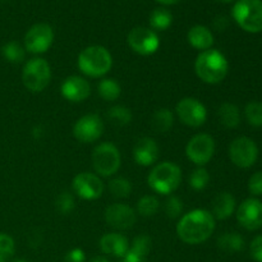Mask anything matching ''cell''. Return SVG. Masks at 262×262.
Instances as JSON below:
<instances>
[{
    "label": "cell",
    "mask_w": 262,
    "mask_h": 262,
    "mask_svg": "<svg viewBox=\"0 0 262 262\" xmlns=\"http://www.w3.org/2000/svg\"><path fill=\"white\" fill-rule=\"evenodd\" d=\"M187 40L192 48L199 51L209 50L214 45V35L211 30L202 25H196L189 28L187 33Z\"/></svg>",
    "instance_id": "obj_21"
},
{
    "label": "cell",
    "mask_w": 262,
    "mask_h": 262,
    "mask_svg": "<svg viewBox=\"0 0 262 262\" xmlns=\"http://www.w3.org/2000/svg\"><path fill=\"white\" fill-rule=\"evenodd\" d=\"M51 66L46 59L36 56L25 63L22 71V82L28 91L40 94L50 84Z\"/></svg>",
    "instance_id": "obj_6"
},
{
    "label": "cell",
    "mask_w": 262,
    "mask_h": 262,
    "mask_svg": "<svg viewBox=\"0 0 262 262\" xmlns=\"http://www.w3.org/2000/svg\"><path fill=\"white\" fill-rule=\"evenodd\" d=\"M176 115L181 123L191 128H200L206 123L207 109L196 97H183L176 106Z\"/></svg>",
    "instance_id": "obj_9"
},
{
    "label": "cell",
    "mask_w": 262,
    "mask_h": 262,
    "mask_svg": "<svg viewBox=\"0 0 262 262\" xmlns=\"http://www.w3.org/2000/svg\"><path fill=\"white\" fill-rule=\"evenodd\" d=\"M216 143L212 136L197 133L189 138L186 146V156L196 166H205L214 158Z\"/></svg>",
    "instance_id": "obj_8"
},
{
    "label": "cell",
    "mask_w": 262,
    "mask_h": 262,
    "mask_svg": "<svg viewBox=\"0 0 262 262\" xmlns=\"http://www.w3.org/2000/svg\"><path fill=\"white\" fill-rule=\"evenodd\" d=\"M54 42V30L48 23H36L25 35L26 51L35 55L46 53Z\"/></svg>",
    "instance_id": "obj_12"
},
{
    "label": "cell",
    "mask_w": 262,
    "mask_h": 262,
    "mask_svg": "<svg viewBox=\"0 0 262 262\" xmlns=\"http://www.w3.org/2000/svg\"><path fill=\"white\" fill-rule=\"evenodd\" d=\"M174 124V113L168 107L158 109L150 119V125L154 132L166 133L173 128Z\"/></svg>",
    "instance_id": "obj_23"
},
{
    "label": "cell",
    "mask_w": 262,
    "mask_h": 262,
    "mask_svg": "<svg viewBox=\"0 0 262 262\" xmlns=\"http://www.w3.org/2000/svg\"><path fill=\"white\" fill-rule=\"evenodd\" d=\"M237 220L246 230H257L262 228V202L251 197L241 202L237 207Z\"/></svg>",
    "instance_id": "obj_16"
},
{
    "label": "cell",
    "mask_w": 262,
    "mask_h": 262,
    "mask_svg": "<svg viewBox=\"0 0 262 262\" xmlns=\"http://www.w3.org/2000/svg\"><path fill=\"white\" fill-rule=\"evenodd\" d=\"M64 262H86V253L82 248H72L64 257Z\"/></svg>",
    "instance_id": "obj_39"
},
{
    "label": "cell",
    "mask_w": 262,
    "mask_h": 262,
    "mask_svg": "<svg viewBox=\"0 0 262 262\" xmlns=\"http://www.w3.org/2000/svg\"><path fill=\"white\" fill-rule=\"evenodd\" d=\"M160 156V147L151 137H142L133 147V159L140 166H152Z\"/></svg>",
    "instance_id": "obj_18"
},
{
    "label": "cell",
    "mask_w": 262,
    "mask_h": 262,
    "mask_svg": "<svg viewBox=\"0 0 262 262\" xmlns=\"http://www.w3.org/2000/svg\"><path fill=\"white\" fill-rule=\"evenodd\" d=\"M160 210V201L154 194H146L142 196L137 201V207H136V212L143 217H151L155 216L158 211Z\"/></svg>",
    "instance_id": "obj_26"
},
{
    "label": "cell",
    "mask_w": 262,
    "mask_h": 262,
    "mask_svg": "<svg viewBox=\"0 0 262 262\" xmlns=\"http://www.w3.org/2000/svg\"><path fill=\"white\" fill-rule=\"evenodd\" d=\"M245 118L252 127H262V102L251 101L245 107Z\"/></svg>",
    "instance_id": "obj_32"
},
{
    "label": "cell",
    "mask_w": 262,
    "mask_h": 262,
    "mask_svg": "<svg viewBox=\"0 0 262 262\" xmlns=\"http://www.w3.org/2000/svg\"><path fill=\"white\" fill-rule=\"evenodd\" d=\"M99 247L104 255L122 258L129 251V241L118 232L106 233L99 241Z\"/></svg>",
    "instance_id": "obj_19"
},
{
    "label": "cell",
    "mask_w": 262,
    "mask_h": 262,
    "mask_svg": "<svg viewBox=\"0 0 262 262\" xmlns=\"http://www.w3.org/2000/svg\"><path fill=\"white\" fill-rule=\"evenodd\" d=\"M164 211H165L166 216L170 217V219L181 217L182 214H183V201L178 196L170 194L165 201Z\"/></svg>",
    "instance_id": "obj_36"
},
{
    "label": "cell",
    "mask_w": 262,
    "mask_h": 262,
    "mask_svg": "<svg viewBox=\"0 0 262 262\" xmlns=\"http://www.w3.org/2000/svg\"><path fill=\"white\" fill-rule=\"evenodd\" d=\"M127 42L130 50L142 56L155 54L160 48V38L158 33L147 27H135L127 36Z\"/></svg>",
    "instance_id": "obj_11"
},
{
    "label": "cell",
    "mask_w": 262,
    "mask_h": 262,
    "mask_svg": "<svg viewBox=\"0 0 262 262\" xmlns=\"http://www.w3.org/2000/svg\"><path fill=\"white\" fill-rule=\"evenodd\" d=\"M237 210V202L234 196L229 192H220L211 202V214L215 220H227Z\"/></svg>",
    "instance_id": "obj_20"
},
{
    "label": "cell",
    "mask_w": 262,
    "mask_h": 262,
    "mask_svg": "<svg viewBox=\"0 0 262 262\" xmlns=\"http://www.w3.org/2000/svg\"><path fill=\"white\" fill-rule=\"evenodd\" d=\"M182 183V169L178 164L163 161L154 165L147 176V184L154 192L164 196H170Z\"/></svg>",
    "instance_id": "obj_4"
},
{
    "label": "cell",
    "mask_w": 262,
    "mask_h": 262,
    "mask_svg": "<svg viewBox=\"0 0 262 262\" xmlns=\"http://www.w3.org/2000/svg\"><path fill=\"white\" fill-rule=\"evenodd\" d=\"M77 67L84 76L104 78L113 68V55L105 46H87L78 54Z\"/></svg>",
    "instance_id": "obj_3"
},
{
    "label": "cell",
    "mask_w": 262,
    "mask_h": 262,
    "mask_svg": "<svg viewBox=\"0 0 262 262\" xmlns=\"http://www.w3.org/2000/svg\"><path fill=\"white\" fill-rule=\"evenodd\" d=\"M13 262H28L27 260H25V258H15Z\"/></svg>",
    "instance_id": "obj_45"
},
{
    "label": "cell",
    "mask_w": 262,
    "mask_h": 262,
    "mask_svg": "<svg viewBox=\"0 0 262 262\" xmlns=\"http://www.w3.org/2000/svg\"><path fill=\"white\" fill-rule=\"evenodd\" d=\"M230 161L241 169H248L255 165L258 158V147L250 137H237L229 145Z\"/></svg>",
    "instance_id": "obj_10"
},
{
    "label": "cell",
    "mask_w": 262,
    "mask_h": 262,
    "mask_svg": "<svg viewBox=\"0 0 262 262\" xmlns=\"http://www.w3.org/2000/svg\"><path fill=\"white\" fill-rule=\"evenodd\" d=\"M150 26L154 31H165L173 23V15L165 8H156L150 14Z\"/></svg>",
    "instance_id": "obj_27"
},
{
    "label": "cell",
    "mask_w": 262,
    "mask_h": 262,
    "mask_svg": "<svg viewBox=\"0 0 262 262\" xmlns=\"http://www.w3.org/2000/svg\"><path fill=\"white\" fill-rule=\"evenodd\" d=\"M55 207L58 210V212H60L61 215H69L76 207V200H74L73 194L71 192H61L58 197H56L55 201Z\"/></svg>",
    "instance_id": "obj_34"
},
{
    "label": "cell",
    "mask_w": 262,
    "mask_h": 262,
    "mask_svg": "<svg viewBox=\"0 0 262 262\" xmlns=\"http://www.w3.org/2000/svg\"><path fill=\"white\" fill-rule=\"evenodd\" d=\"M217 247L227 253H237L245 248V239L237 232H225L217 238Z\"/></svg>",
    "instance_id": "obj_24"
},
{
    "label": "cell",
    "mask_w": 262,
    "mask_h": 262,
    "mask_svg": "<svg viewBox=\"0 0 262 262\" xmlns=\"http://www.w3.org/2000/svg\"><path fill=\"white\" fill-rule=\"evenodd\" d=\"M151 248H152V239L150 235L147 234H140L133 239L132 245H130L129 251H132L136 255L141 256V257H147L150 253Z\"/></svg>",
    "instance_id": "obj_33"
},
{
    "label": "cell",
    "mask_w": 262,
    "mask_h": 262,
    "mask_svg": "<svg viewBox=\"0 0 262 262\" xmlns=\"http://www.w3.org/2000/svg\"><path fill=\"white\" fill-rule=\"evenodd\" d=\"M248 191L252 196H262V170L256 171L248 181Z\"/></svg>",
    "instance_id": "obj_37"
},
{
    "label": "cell",
    "mask_w": 262,
    "mask_h": 262,
    "mask_svg": "<svg viewBox=\"0 0 262 262\" xmlns=\"http://www.w3.org/2000/svg\"><path fill=\"white\" fill-rule=\"evenodd\" d=\"M89 262H110L105 256H96V257L91 258Z\"/></svg>",
    "instance_id": "obj_42"
},
{
    "label": "cell",
    "mask_w": 262,
    "mask_h": 262,
    "mask_svg": "<svg viewBox=\"0 0 262 262\" xmlns=\"http://www.w3.org/2000/svg\"><path fill=\"white\" fill-rule=\"evenodd\" d=\"M15 252L14 239L9 234L0 233V262H8Z\"/></svg>",
    "instance_id": "obj_35"
},
{
    "label": "cell",
    "mask_w": 262,
    "mask_h": 262,
    "mask_svg": "<svg viewBox=\"0 0 262 262\" xmlns=\"http://www.w3.org/2000/svg\"><path fill=\"white\" fill-rule=\"evenodd\" d=\"M212 26H214V28L216 31H225L228 28V26H229V20L224 15H217L212 20Z\"/></svg>",
    "instance_id": "obj_40"
},
{
    "label": "cell",
    "mask_w": 262,
    "mask_h": 262,
    "mask_svg": "<svg viewBox=\"0 0 262 262\" xmlns=\"http://www.w3.org/2000/svg\"><path fill=\"white\" fill-rule=\"evenodd\" d=\"M72 189L74 193L86 201H95L104 193V182L97 174L82 171L77 174L72 181Z\"/></svg>",
    "instance_id": "obj_14"
},
{
    "label": "cell",
    "mask_w": 262,
    "mask_h": 262,
    "mask_svg": "<svg viewBox=\"0 0 262 262\" xmlns=\"http://www.w3.org/2000/svg\"><path fill=\"white\" fill-rule=\"evenodd\" d=\"M194 72L204 83L217 84L225 79L229 72V61L216 49L200 51L194 60Z\"/></svg>",
    "instance_id": "obj_2"
},
{
    "label": "cell",
    "mask_w": 262,
    "mask_h": 262,
    "mask_svg": "<svg viewBox=\"0 0 262 262\" xmlns=\"http://www.w3.org/2000/svg\"><path fill=\"white\" fill-rule=\"evenodd\" d=\"M156 2L160 3V4H163V5H174V4H177L179 0H156Z\"/></svg>",
    "instance_id": "obj_43"
},
{
    "label": "cell",
    "mask_w": 262,
    "mask_h": 262,
    "mask_svg": "<svg viewBox=\"0 0 262 262\" xmlns=\"http://www.w3.org/2000/svg\"><path fill=\"white\" fill-rule=\"evenodd\" d=\"M217 3H223V4H228V3H232L233 0H216Z\"/></svg>",
    "instance_id": "obj_44"
},
{
    "label": "cell",
    "mask_w": 262,
    "mask_h": 262,
    "mask_svg": "<svg viewBox=\"0 0 262 262\" xmlns=\"http://www.w3.org/2000/svg\"><path fill=\"white\" fill-rule=\"evenodd\" d=\"M2 54L7 61L12 64H20L26 59V49L17 41H9L2 48Z\"/></svg>",
    "instance_id": "obj_29"
},
{
    "label": "cell",
    "mask_w": 262,
    "mask_h": 262,
    "mask_svg": "<svg viewBox=\"0 0 262 262\" xmlns=\"http://www.w3.org/2000/svg\"><path fill=\"white\" fill-rule=\"evenodd\" d=\"M189 187L194 191H204L210 183V173L205 166H197L188 178Z\"/></svg>",
    "instance_id": "obj_31"
},
{
    "label": "cell",
    "mask_w": 262,
    "mask_h": 262,
    "mask_svg": "<svg viewBox=\"0 0 262 262\" xmlns=\"http://www.w3.org/2000/svg\"><path fill=\"white\" fill-rule=\"evenodd\" d=\"M107 118L112 120V123L119 125V127H124L132 122V112L129 107L124 106V105H113L107 110Z\"/></svg>",
    "instance_id": "obj_30"
},
{
    "label": "cell",
    "mask_w": 262,
    "mask_h": 262,
    "mask_svg": "<svg viewBox=\"0 0 262 262\" xmlns=\"http://www.w3.org/2000/svg\"><path fill=\"white\" fill-rule=\"evenodd\" d=\"M217 117H219L220 124L229 129L237 128L242 120L239 107L233 102H223L217 109Z\"/></svg>",
    "instance_id": "obj_22"
},
{
    "label": "cell",
    "mask_w": 262,
    "mask_h": 262,
    "mask_svg": "<svg viewBox=\"0 0 262 262\" xmlns=\"http://www.w3.org/2000/svg\"><path fill=\"white\" fill-rule=\"evenodd\" d=\"M107 189L115 199H127L132 193V183L124 177H115L107 183Z\"/></svg>",
    "instance_id": "obj_28"
},
{
    "label": "cell",
    "mask_w": 262,
    "mask_h": 262,
    "mask_svg": "<svg viewBox=\"0 0 262 262\" xmlns=\"http://www.w3.org/2000/svg\"><path fill=\"white\" fill-rule=\"evenodd\" d=\"M216 228V220L206 209H194L182 215L177 224V235L186 245L196 246L210 239Z\"/></svg>",
    "instance_id": "obj_1"
},
{
    "label": "cell",
    "mask_w": 262,
    "mask_h": 262,
    "mask_svg": "<svg viewBox=\"0 0 262 262\" xmlns=\"http://www.w3.org/2000/svg\"><path fill=\"white\" fill-rule=\"evenodd\" d=\"M251 257L256 262H262V235H257L250 245Z\"/></svg>",
    "instance_id": "obj_38"
},
{
    "label": "cell",
    "mask_w": 262,
    "mask_h": 262,
    "mask_svg": "<svg viewBox=\"0 0 262 262\" xmlns=\"http://www.w3.org/2000/svg\"><path fill=\"white\" fill-rule=\"evenodd\" d=\"M91 161L95 174L104 178L115 176L122 166L120 151L112 142L99 143L92 151Z\"/></svg>",
    "instance_id": "obj_5"
},
{
    "label": "cell",
    "mask_w": 262,
    "mask_h": 262,
    "mask_svg": "<svg viewBox=\"0 0 262 262\" xmlns=\"http://www.w3.org/2000/svg\"><path fill=\"white\" fill-rule=\"evenodd\" d=\"M99 96L105 101H117L122 95V87L119 82L114 78H102L97 84Z\"/></svg>",
    "instance_id": "obj_25"
},
{
    "label": "cell",
    "mask_w": 262,
    "mask_h": 262,
    "mask_svg": "<svg viewBox=\"0 0 262 262\" xmlns=\"http://www.w3.org/2000/svg\"><path fill=\"white\" fill-rule=\"evenodd\" d=\"M105 125L100 115L84 114L76 120L73 125V136L81 143H94L104 135Z\"/></svg>",
    "instance_id": "obj_13"
},
{
    "label": "cell",
    "mask_w": 262,
    "mask_h": 262,
    "mask_svg": "<svg viewBox=\"0 0 262 262\" xmlns=\"http://www.w3.org/2000/svg\"><path fill=\"white\" fill-rule=\"evenodd\" d=\"M60 94L69 102H83L91 95V84L81 76H69L60 86Z\"/></svg>",
    "instance_id": "obj_17"
},
{
    "label": "cell",
    "mask_w": 262,
    "mask_h": 262,
    "mask_svg": "<svg viewBox=\"0 0 262 262\" xmlns=\"http://www.w3.org/2000/svg\"><path fill=\"white\" fill-rule=\"evenodd\" d=\"M105 222L117 230H128L133 228L137 220V212L127 204H113L104 212Z\"/></svg>",
    "instance_id": "obj_15"
},
{
    "label": "cell",
    "mask_w": 262,
    "mask_h": 262,
    "mask_svg": "<svg viewBox=\"0 0 262 262\" xmlns=\"http://www.w3.org/2000/svg\"><path fill=\"white\" fill-rule=\"evenodd\" d=\"M232 15L246 32L258 33L262 31V0H238L233 7Z\"/></svg>",
    "instance_id": "obj_7"
},
{
    "label": "cell",
    "mask_w": 262,
    "mask_h": 262,
    "mask_svg": "<svg viewBox=\"0 0 262 262\" xmlns=\"http://www.w3.org/2000/svg\"><path fill=\"white\" fill-rule=\"evenodd\" d=\"M120 262H146V258L136 255V253H133L132 251H128L127 255H124L122 258H120Z\"/></svg>",
    "instance_id": "obj_41"
}]
</instances>
